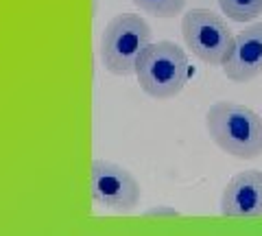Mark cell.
Instances as JSON below:
<instances>
[{"label":"cell","instance_id":"6da1fadb","mask_svg":"<svg viewBox=\"0 0 262 236\" xmlns=\"http://www.w3.org/2000/svg\"><path fill=\"white\" fill-rule=\"evenodd\" d=\"M206 127L227 156L253 160L262 156V118L241 103L219 101L206 114Z\"/></svg>","mask_w":262,"mask_h":236},{"label":"cell","instance_id":"7a4b0ae2","mask_svg":"<svg viewBox=\"0 0 262 236\" xmlns=\"http://www.w3.org/2000/svg\"><path fill=\"white\" fill-rule=\"evenodd\" d=\"M190 72L192 68L184 48L168 39H160L151 42L140 53L134 75L138 77L144 94L158 101H166L184 90Z\"/></svg>","mask_w":262,"mask_h":236},{"label":"cell","instance_id":"3957f363","mask_svg":"<svg viewBox=\"0 0 262 236\" xmlns=\"http://www.w3.org/2000/svg\"><path fill=\"white\" fill-rule=\"evenodd\" d=\"M151 44V27L138 13H118L107 22L101 39V59L105 70L118 77L136 72L140 53Z\"/></svg>","mask_w":262,"mask_h":236},{"label":"cell","instance_id":"277c9868","mask_svg":"<svg viewBox=\"0 0 262 236\" xmlns=\"http://www.w3.org/2000/svg\"><path fill=\"white\" fill-rule=\"evenodd\" d=\"M182 35L188 51L210 66H223L234 48L232 29L210 9H190L184 13Z\"/></svg>","mask_w":262,"mask_h":236},{"label":"cell","instance_id":"5b68a950","mask_svg":"<svg viewBox=\"0 0 262 236\" xmlns=\"http://www.w3.org/2000/svg\"><path fill=\"white\" fill-rule=\"evenodd\" d=\"M90 195L98 206L127 214L140 203V184L127 168L107 160H94L90 168Z\"/></svg>","mask_w":262,"mask_h":236},{"label":"cell","instance_id":"8992f818","mask_svg":"<svg viewBox=\"0 0 262 236\" xmlns=\"http://www.w3.org/2000/svg\"><path fill=\"white\" fill-rule=\"evenodd\" d=\"M221 214L232 219L262 217V170H243L227 182L221 197Z\"/></svg>","mask_w":262,"mask_h":236},{"label":"cell","instance_id":"52a82bcc","mask_svg":"<svg viewBox=\"0 0 262 236\" xmlns=\"http://www.w3.org/2000/svg\"><path fill=\"white\" fill-rule=\"evenodd\" d=\"M223 72L229 81L245 83L262 72V22L249 24L238 35H234V48L225 59Z\"/></svg>","mask_w":262,"mask_h":236},{"label":"cell","instance_id":"ba28073f","mask_svg":"<svg viewBox=\"0 0 262 236\" xmlns=\"http://www.w3.org/2000/svg\"><path fill=\"white\" fill-rule=\"evenodd\" d=\"M219 5L234 22H249L262 13V0H219Z\"/></svg>","mask_w":262,"mask_h":236},{"label":"cell","instance_id":"9c48e42d","mask_svg":"<svg viewBox=\"0 0 262 236\" xmlns=\"http://www.w3.org/2000/svg\"><path fill=\"white\" fill-rule=\"evenodd\" d=\"M131 3L155 18H175L186 7V0H131Z\"/></svg>","mask_w":262,"mask_h":236},{"label":"cell","instance_id":"30bf717a","mask_svg":"<svg viewBox=\"0 0 262 236\" xmlns=\"http://www.w3.org/2000/svg\"><path fill=\"white\" fill-rule=\"evenodd\" d=\"M146 217H179V212L173 208H155V210H149Z\"/></svg>","mask_w":262,"mask_h":236}]
</instances>
